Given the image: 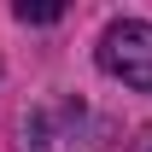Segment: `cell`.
Listing matches in <instances>:
<instances>
[{"instance_id": "cell-1", "label": "cell", "mask_w": 152, "mask_h": 152, "mask_svg": "<svg viewBox=\"0 0 152 152\" xmlns=\"http://www.w3.org/2000/svg\"><path fill=\"white\" fill-rule=\"evenodd\" d=\"M99 70L117 76L123 88L152 94V23H140V18H117L111 29L99 35Z\"/></svg>"}, {"instance_id": "cell-2", "label": "cell", "mask_w": 152, "mask_h": 152, "mask_svg": "<svg viewBox=\"0 0 152 152\" xmlns=\"http://www.w3.org/2000/svg\"><path fill=\"white\" fill-rule=\"evenodd\" d=\"M12 12H18V23H58V18H64L58 0H18Z\"/></svg>"}]
</instances>
